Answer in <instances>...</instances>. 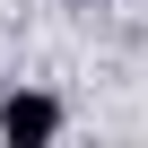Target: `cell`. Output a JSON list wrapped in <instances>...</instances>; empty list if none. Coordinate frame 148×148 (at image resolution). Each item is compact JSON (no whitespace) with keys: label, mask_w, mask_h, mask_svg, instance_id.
<instances>
[{"label":"cell","mask_w":148,"mask_h":148,"mask_svg":"<svg viewBox=\"0 0 148 148\" xmlns=\"http://www.w3.org/2000/svg\"><path fill=\"white\" fill-rule=\"evenodd\" d=\"M52 131H61V105H52V96H9V105H0V139L35 148V139H52Z\"/></svg>","instance_id":"obj_1"}]
</instances>
